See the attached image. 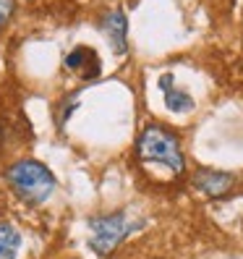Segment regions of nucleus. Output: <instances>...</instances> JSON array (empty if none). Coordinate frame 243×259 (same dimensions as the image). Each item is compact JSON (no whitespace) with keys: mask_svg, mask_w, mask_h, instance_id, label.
<instances>
[{"mask_svg":"<svg viewBox=\"0 0 243 259\" xmlns=\"http://www.w3.org/2000/svg\"><path fill=\"white\" fill-rule=\"evenodd\" d=\"M6 181L24 204H42L55 191V176L37 160H16L6 170Z\"/></svg>","mask_w":243,"mask_h":259,"instance_id":"nucleus-1","label":"nucleus"},{"mask_svg":"<svg viewBox=\"0 0 243 259\" xmlns=\"http://www.w3.org/2000/svg\"><path fill=\"white\" fill-rule=\"evenodd\" d=\"M136 152H139V157L144 162L165 165L173 173H183V167H186L178 136L162 126H147L139 136V142H136Z\"/></svg>","mask_w":243,"mask_h":259,"instance_id":"nucleus-2","label":"nucleus"},{"mask_svg":"<svg viewBox=\"0 0 243 259\" xmlns=\"http://www.w3.org/2000/svg\"><path fill=\"white\" fill-rule=\"evenodd\" d=\"M139 223H128V218L123 212H113V215H102V218H94L89 223V243H92V249L97 256H110L113 249L118 246L120 241H123L131 231H136Z\"/></svg>","mask_w":243,"mask_h":259,"instance_id":"nucleus-3","label":"nucleus"},{"mask_svg":"<svg viewBox=\"0 0 243 259\" xmlns=\"http://www.w3.org/2000/svg\"><path fill=\"white\" fill-rule=\"evenodd\" d=\"M193 186L204 191L212 199H220L235 186V176L225 173V170H212V167H202V170L193 173Z\"/></svg>","mask_w":243,"mask_h":259,"instance_id":"nucleus-4","label":"nucleus"},{"mask_svg":"<svg viewBox=\"0 0 243 259\" xmlns=\"http://www.w3.org/2000/svg\"><path fill=\"white\" fill-rule=\"evenodd\" d=\"M66 66L76 73H81L84 79H94V76L100 73V58L92 48H76L66 58Z\"/></svg>","mask_w":243,"mask_h":259,"instance_id":"nucleus-5","label":"nucleus"},{"mask_svg":"<svg viewBox=\"0 0 243 259\" xmlns=\"http://www.w3.org/2000/svg\"><path fill=\"white\" fill-rule=\"evenodd\" d=\"M102 26H105V32H108V37H110L113 50L118 55H123L126 53V29H128L126 16L120 11H113V13H108V16L102 19Z\"/></svg>","mask_w":243,"mask_h":259,"instance_id":"nucleus-6","label":"nucleus"},{"mask_svg":"<svg viewBox=\"0 0 243 259\" xmlns=\"http://www.w3.org/2000/svg\"><path fill=\"white\" fill-rule=\"evenodd\" d=\"M160 87H162V92H165V105H168V110H173V113H186V110L193 108V100H191L186 92L175 89V81H173L170 73H165L162 79H160Z\"/></svg>","mask_w":243,"mask_h":259,"instance_id":"nucleus-7","label":"nucleus"},{"mask_svg":"<svg viewBox=\"0 0 243 259\" xmlns=\"http://www.w3.org/2000/svg\"><path fill=\"white\" fill-rule=\"evenodd\" d=\"M21 236L11 223H0V259H16Z\"/></svg>","mask_w":243,"mask_h":259,"instance_id":"nucleus-8","label":"nucleus"},{"mask_svg":"<svg viewBox=\"0 0 243 259\" xmlns=\"http://www.w3.org/2000/svg\"><path fill=\"white\" fill-rule=\"evenodd\" d=\"M13 11H16V0H0V29L11 21Z\"/></svg>","mask_w":243,"mask_h":259,"instance_id":"nucleus-9","label":"nucleus"}]
</instances>
